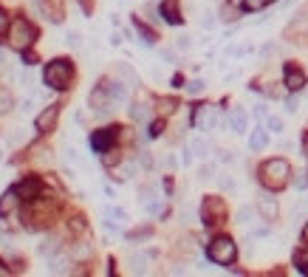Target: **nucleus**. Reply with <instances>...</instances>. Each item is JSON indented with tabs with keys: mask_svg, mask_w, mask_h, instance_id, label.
Instances as JSON below:
<instances>
[{
	"mask_svg": "<svg viewBox=\"0 0 308 277\" xmlns=\"http://www.w3.org/2000/svg\"><path fill=\"white\" fill-rule=\"evenodd\" d=\"M260 181H263L269 190H283V187L291 181V167H288L286 158H269L260 167Z\"/></svg>",
	"mask_w": 308,
	"mask_h": 277,
	"instance_id": "1",
	"label": "nucleus"
},
{
	"mask_svg": "<svg viewBox=\"0 0 308 277\" xmlns=\"http://www.w3.org/2000/svg\"><path fill=\"white\" fill-rule=\"evenodd\" d=\"M71 77H74V68H71L68 60H54V63H48V68L43 71L45 85H51L54 91H65V88L71 85Z\"/></svg>",
	"mask_w": 308,
	"mask_h": 277,
	"instance_id": "2",
	"label": "nucleus"
},
{
	"mask_svg": "<svg viewBox=\"0 0 308 277\" xmlns=\"http://www.w3.org/2000/svg\"><path fill=\"white\" fill-rule=\"evenodd\" d=\"M37 40V31H34V26L31 23H26L23 17H17L12 26H9V43L15 45V48H20V51H26L31 43Z\"/></svg>",
	"mask_w": 308,
	"mask_h": 277,
	"instance_id": "3",
	"label": "nucleus"
},
{
	"mask_svg": "<svg viewBox=\"0 0 308 277\" xmlns=\"http://www.w3.org/2000/svg\"><path fill=\"white\" fill-rule=\"evenodd\" d=\"M237 257V246L232 238H215V241L209 243V260L218 263V266H229L235 263Z\"/></svg>",
	"mask_w": 308,
	"mask_h": 277,
	"instance_id": "4",
	"label": "nucleus"
},
{
	"mask_svg": "<svg viewBox=\"0 0 308 277\" xmlns=\"http://www.w3.org/2000/svg\"><path fill=\"white\" fill-rule=\"evenodd\" d=\"M193 125L198 130H215L218 128V110L212 105H201L193 116Z\"/></svg>",
	"mask_w": 308,
	"mask_h": 277,
	"instance_id": "5",
	"label": "nucleus"
},
{
	"mask_svg": "<svg viewBox=\"0 0 308 277\" xmlns=\"http://www.w3.org/2000/svg\"><path fill=\"white\" fill-rule=\"evenodd\" d=\"M119 139V128H105V130H96V133L91 136V147L93 153H108L110 144Z\"/></svg>",
	"mask_w": 308,
	"mask_h": 277,
	"instance_id": "6",
	"label": "nucleus"
},
{
	"mask_svg": "<svg viewBox=\"0 0 308 277\" xmlns=\"http://www.w3.org/2000/svg\"><path fill=\"white\" fill-rule=\"evenodd\" d=\"M223 215H226V206H223L221 198H207L204 201V224H207V227L221 224Z\"/></svg>",
	"mask_w": 308,
	"mask_h": 277,
	"instance_id": "7",
	"label": "nucleus"
},
{
	"mask_svg": "<svg viewBox=\"0 0 308 277\" xmlns=\"http://www.w3.org/2000/svg\"><path fill=\"white\" fill-rule=\"evenodd\" d=\"M258 212H260V218H263L266 224H272V220H277L280 206H277V201H274L272 195H258Z\"/></svg>",
	"mask_w": 308,
	"mask_h": 277,
	"instance_id": "8",
	"label": "nucleus"
},
{
	"mask_svg": "<svg viewBox=\"0 0 308 277\" xmlns=\"http://www.w3.org/2000/svg\"><path fill=\"white\" fill-rule=\"evenodd\" d=\"M57 116H59V105H48L43 110V114L37 116V130L40 133H48V130H54V125H57Z\"/></svg>",
	"mask_w": 308,
	"mask_h": 277,
	"instance_id": "9",
	"label": "nucleus"
},
{
	"mask_svg": "<svg viewBox=\"0 0 308 277\" xmlns=\"http://www.w3.org/2000/svg\"><path fill=\"white\" fill-rule=\"evenodd\" d=\"M15 190H17V195H20V198L34 201V198H40V192H43V184H40L37 178H26V181H20Z\"/></svg>",
	"mask_w": 308,
	"mask_h": 277,
	"instance_id": "10",
	"label": "nucleus"
},
{
	"mask_svg": "<svg viewBox=\"0 0 308 277\" xmlns=\"http://www.w3.org/2000/svg\"><path fill=\"white\" fill-rule=\"evenodd\" d=\"M40 12L48 17L51 23H63V6H59V0H34Z\"/></svg>",
	"mask_w": 308,
	"mask_h": 277,
	"instance_id": "11",
	"label": "nucleus"
},
{
	"mask_svg": "<svg viewBox=\"0 0 308 277\" xmlns=\"http://www.w3.org/2000/svg\"><path fill=\"white\" fill-rule=\"evenodd\" d=\"M105 91H108V96H110V102H113V105H125V102H128V85H125V82H119V79L105 82Z\"/></svg>",
	"mask_w": 308,
	"mask_h": 277,
	"instance_id": "12",
	"label": "nucleus"
},
{
	"mask_svg": "<svg viewBox=\"0 0 308 277\" xmlns=\"http://www.w3.org/2000/svg\"><path fill=\"white\" fill-rule=\"evenodd\" d=\"M302 85H305V74H302L297 65L288 63L286 65V88H288V91H300Z\"/></svg>",
	"mask_w": 308,
	"mask_h": 277,
	"instance_id": "13",
	"label": "nucleus"
},
{
	"mask_svg": "<svg viewBox=\"0 0 308 277\" xmlns=\"http://www.w3.org/2000/svg\"><path fill=\"white\" fill-rule=\"evenodd\" d=\"M226 125H229L232 133H246V114L240 110V107H235V110L229 114V122H226Z\"/></svg>",
	"mask_w": 308,
	"mask_h": 277,
	"instance_id": "14",
	"label": "nucleus"
},
{
	"mask_svg": "<svg viewBox=\"0 0 308 277\" xmlns=\"http://www.w3.org/2000/svg\"><path fill=\"white\" fill-rule=\"evenodd\" d=\"M269 144V128H255L249 136V147L252 150H263Z\"/></svg>",
	"mask_w": 308,
	"mask_h": 277,
	"instance_id": "15",
	"label": "nucleus"
},
{
	"mask_svg": "<svg viewBox=\"0 0 308 277\" xmlns=\"http://www.w3.org/2000/svg\"><path fill=\"white\" fill-rule=\"evenodd\" d=\"M158 12H161V17H164L167 23H172V26H178V23H181L178 6H175L172 0H164V3H161V9H158Z\"/></svg>",
	"mask_w": 308,
	"mask_h": 277,
	"instance_id": "16",
	"label": "nucleus"
},
{
	"mask_svg": "<svg viewBox=\"0 0 308 277\" xmlns=\"http://www.w3.org/2000/svg\"><path fill=\"white\" fill-rule=\"evenodd\" d=\"M17 198H20V195H17L15 187H12V190H9L3 198H0V218H3V215H9L12 209H15V206H17Z\"/></svg>",
	"mask_w": 308,
	"mask_h": 277,
	"instance_id": "17",
	"label": "nucleus"
},
{
	"mask_svg": "<svg viewBox=\"0 0 308 277\" xmlns=\"http://www.w3.org/2000/svg\"><path fill=\"white\" fill-rule=\"evenodd\" d=\"M190 150L195 153V158H207L209 156V144H207V139H201V136L190 139Z\"/></svg>",
	"mask_w": 308,
	"mask_h": 277,
	"instance_id": "18",
	"label": "nucleus"
},
{
	"mask_svg": "<svg viewBox=\"0 0 308 277\" xmlns=\"http://www.w3.org/2000/svg\"><path fill=\"white\" fill-rule=\"evenodd\" d=\"M130 116L136 122H147L150 119V107L144 105V102H133V107H130Z\"/></svg>",
	"mask_w": 308,
	"mask_h": 277,
	"instance_id": "19",
	"label": "nucleus"
},
{
	"mask_svg": "<svg viewBox=\"0 0 308 277\" xmlns=\"http://www.w3.org/2000/svg\"><path fill=\"white\" fill-rule=\"evenodd\" d=\"M116 74H119V77H125V79H128V85H136V82H139L136 71H133V68H130L128 63H119V65H116Z\"/></svg>",
	"mask_w": 308,
	"mask_h": 277,
	"instance_id": "20",
	"label": "nucleus"
},
{
	"mask_svg": "<svg viewBox=\"0 0 308 277\" xmlns=\"http://www.w3.org/2000/svg\"><path fill=\"white\" fill-rule=\"evenodd\" d=\"M57 252H59V241H57V238H48V241L40 243V255H43V257H51V255H57Z\"/></svg>",
	"mask_w": 308,
	"mask_h": 277,
	"instance_id": "21",
	"label": "nucleus"
},
{
	"mask_svg": "<svg viewBox=\"0 0 308 277\" xmlns=\"http://www.w3.org/2000/svg\"><path fill=\"white\" fill-rule=\"evenodd\" d=\"M105 215H108V227H113V220L116 224H125V220H128V212H125V209H116V206H108V209H105Z\"/></svg>",
	"mask_w": 308,
	"mask_h": 277,
	"instance_id": "22",
	"label": "nucleus"
},
{
	"mask_svg": "<svg viewBox=\"0 0 308 277\" xmlns=\"http://www.w3.org/2000/svg\"><path fill=\"white\" fill-rule=\"evenodd\" d=\"M15 107V96H12V91H3L0 88V114H9Z\"/></svg>",
	"mask_w": 308,
	"mask_h": 277,
	"instance_id": "23",
	"label": "nucleus"
},
{
	"mask_svg": "<svg viewBox=\"0 0 308 277\" xmlns=\"http://www.w3.org/2000/svg\"><path fill=\"white\" fill-rule=\"evenodd\" d=\"M147 260H150V255H144V252L130 255V266H133V271H144L147 269Z\"/></svg>",
	"mask_w": 308,
	"mask_h": 277,
	"instance_id": "24",
	"label": "nucleus"
},
{
	"mask_svg": "<svg viewBox=\"0 0 308 277\" xmlns=\"http://www.w3.org/2000/svg\"><path fill=\"white\" fill-rule=\"evenodd\" d=\"M71 257L74 260H88V257H91V246H88V243H77V246L71 249Z\"/></svg>",
	"mask_w": 308,
	"mask_h": 277,
	"instance_id": "25",
	"label": "nucleus"
},
{
	"mask_svg": "<svg viewBox=\"0 0 308 277\" xmlns=\"http://www.w3.org/2000/svg\"><path fill=\"white\" fill-rule=\"evenodd\" d=\"M65 266H68V263H65V257L51 255V260H48V271H51V274H63V271H65Z\"/></svg>",
	"mask_w": 308,
	"mask_h": 277,
	"instance_id": "26",
	"label": "nucleus"
},
{
	"mask_svg": "<svg viewBox=\"0 0 308 277\" xmlns=\"http://www.w3.org/2000/svg\"><path fill=\"white\" fill-rule=\"evenodd\" d=\"M136 31H139V34L144 37V40H142L144 45H153V43H156V34H153V31L147 29V26H144V23H139V20H136Z\"/></svg>",
	"mask_w": 308,
	"mask_h": 277,
	"instance_id": "27",
	"label": "nucleus"
},
{
	"mask_svg": "<svg viewBox=\"0 0 308 277\" xmlns=\"http://www.w3.org/2000/svg\"><path fill=\"white\" fill-rule=\"evenodd\" d=\"M266 128H269V133H283V119H280V116H269V119H266Z\"/></svg>",
	"mask_w": 308,
	"mask_h": 277,
	"instance_id": "28",
	"label": "nucleus"
},
{
	"mask_svg": "<svg viewBox=\"0 0 308 277\" xmlns=\"http://www.w3.org/2000/svg\"><path fill=\"white\" fill-rule=\"evenodd\" d=\"M130 176H136V161H125L119 167V178H130Z\"/></svg>",
	"mask_w": 308,
	"mask_h": 277,
	"instance_id": "29",
	"label": "nucleus"
},
{
	"mask_svg": "<svg viewBox=\"0 0 308 277\" xmlns=\"http://www.w3.org/2000/svg\"><path fill=\"white\" fill-rule=\"evenodd\" d=\"M204 79H193V82H190V85H187V93H193V96H198V93H204Z\"/></svg>",
	"mask_w": 308,
	"mask_h": 277,
	"instance_id": "30",
	"label": "nucleus"
},
{
	"mask_svg": "<svg viewBox=\"0 0 308 277\" xmlns=\"http://www.w3.org/2000/svg\"><path fill=\"white\" fill-rule=\"evenodd\" d=\"M218 184H221L223 192H235V181H232V176H218Z\"/></svg>",
	"mask_w": 308,
	"mask_h": 277,
	"instance_id": "31",
	"label": "nucleus"
},
{
	"mask_svg": "<svg viewBox=\"0 0 308 277\" xmlns=\"http://www.w3.org/2000/svg\"><path fill=\"white\" fill-rule=\"evenodd\" d=\"M266 3H269V0H243V9L246 12H260Z\"/></svg>",
	"mask_w": 308,
	"mask_h": 277,
	"instance_id": "32",
	"label": "nucleus"
},
{
	"mask_svg": "<svg viewBox=\"0 0 308 277\" xmlns=\"http://www.w3.org/2000/svg\"><path fill=\"white\" fill-rule=\"evenodd\" d=\"M221 20H226V23L237 20V9H232V6H223V9H221Z\"/></svg>",
	"mask_w": 308,
	"mask_h": 277,
	"instance_id": "33",
	"label": "nucleus"
},
{
	"mask_svg": "<svg viewBox=\"0 0 308 277\" xmlns=\"http://www.w3.org/2000/svg\"><path fill=\"white\" fill-rule=\"evenodd\" d=\"M235 218H237V224H249V218H252V206H240Z\"/></svg>",
	"mask_w": 308,
	"mask_h": 277,
	"instance_id": "34",
	"label": "nucleus"
},
{
	"mask_svg": "<svg viewBox=\"0 0 308 277\" xmlns=\"http://www.w3.org/2000/svg\"><path fill=\"white\" fill-rule=\"evenodd\" d=\"M65 43L71 45V48H79V45H82V37H79L77 31H68V34H65Z\"/></svg>",
	"mask_w": 308,
	"mask_h": 277,
	"instance_id": "35",
	"label": "nucleus"
},
{
	"mask_svg": "<svg viewBox=\"0 0 308 277\" xmlns=\"http://www.w3.org/2000/svg\"><path fill=\"white\" fill-rule=\"evenodd\" d=\"M294 263H297L302 271H308V252H297V255H294Z\"/></svg>",
	"mask_w": 308,
	"mask_h": 277,
	"instance_id": "36",
	"label": "nucleus"
},
{
	"mask_svg": "<svg viewBox=\"0 0 308 277\" xmlns=\"http://www.w3.org/2000/svg\"><path fill=\"white\" fill-rule=\"evenodd\" d=\"M215 176V164H204L201 167V178H212Z\"/></svg>",
	"mask_w": 308,
	"mask_h": 277,
	"instance_id": "37",
	"label": "nucleus"
},
{
	"mask_svg": "<svg viewBox=\"0 0 308 277\" xmlns=\"http://www.w3.org/2000/svg\"><path fill=\"white\" fill-rule=\"evenodd\" d=\"M201 26H204V29H212V26H215V15H212V12H207V15H204V20H201Z\"/></svg>",
	"mask_w": 308,
	"mask_h": 277,
	"instance_id": "38",
	"label": "nucleus"
},
{
	"mask_svg": "<svg viewBox=\"0 0 308 277\" xmlns=\"http://www.w3.org/2000/svg\"><path fill=\"white\" fill-rule=\"evenodd\" d=\"M305 184H308L305 173H297V178H294V187H297V190H305Z\"/></svg>",
	"mask_w": 308,
	"mask_h": 277,
	"instance_id": "39",
	"label": "nucleus"
},
{
	"mask_svg": "<svg viewBox=\"0 0 308 277\" xmlns=\"http://www.w3.org/2000/svg\"><path fill=\"white\" fill-rule=\"evenodd\" d=\"M9 65H12V60H9V51L0 45V68H9Z\"/></svg>",
	"mask_w": 308,
	"mask_h": 277,
	"instance_id": "40",
	"label": "nucleus"
},
{
	"mask_svg": "<svg viewBox=\"0 0 308 277\" xmlns=\"http://www.w3.org/2000/svg\"><path fill=\"white\" fill-rule=\"evenodd\" d=\"M175 45H178L181 51H187V48H190V45H193V40H190V37L184 34V37H178V43H175Z\"/></svg>",
	"mask_w": 308,
	"mask_h": 277,
	"instance_id": "41",
	"label": "nucleus"
},
{
	"mask_svg": "<svg viewBox=\"0 0 308 277\" xmlns=\"http://www.w3.org/2000/svg\"><path fill=\"white\" fill-rule=\"evenodd\" d=\"M161 130H164V122H153V128H150V136H161Z\"/></svg>",
	"mask_w": 308,
	"mask_h": 277,
	"instance_id": "42",
	"label": "nucleus"
},
{
	"mask_svg": "<svg viewBox=\"0 0 308 277\" xmlns=\"http://www.w3.org/2000/svg\"><path fill=\"white\" fill-rule=\"evenodd\" d=\"M297 105H300V99H297V96H291V99L286 102V110H288V114H294V110H297Z\"/></svg>",
	"mask_w": 308,
	"mask_h": 277,
	"instance_id": "43",
	"label": "nucleus"
},
{
	"mask_svg": "<svg viewBox=\"0 0 308 277\" xmlns=\"http://www.w3.org/2000/svg\"><path fill=\"white\" fill-rule=\"evenodd\" d=\"M65 158H68V161H79V156H77V150H71V147L65 150Z\"/></svg>",
	"mask_w": 308,
	"mask_h": 277,
	"instance_id": "44",
	"label": "nucleus"
},
{
	"mask_svg": "<svg viewBox=\"0 0 308 277\" xmlns=\"http://www.w3.org/2000/svg\"><path fill=\"white\" fill-rule=\"evenodd\" d=\"M23 63H26V65H31V63H37V57H34V54H31V51H29V54L23 51Z\"/></svg>",
	"mask_w": 308,
	"mask_h": 277,
	"instance_id": "45",
	"label": "nucleus"
},
{
	"mask_svg": "<svg viewBox=\"0 0 308 277\" xmlns=\"http://www.w3.org/2000/svg\"><path fill=\"white\" fill-rule=\"evenodd\" d=\"M142 164H144V167H150V164H153V158H150V153H147V150L142 153Z\"/></svg>",
	"mask_w": 308,
	"mask_h": 277,
	"instance_id": "46",
	"label": "nucleus"
},
{
	"mask_svg": "<svg viewBox=\"0 0 308 277\" xmlns=\"http://www.w3.org/2000/svg\"><path fill=\"white\" fill-rule=\"evenodd\" d=\"M6 29V12H3V9H0V31Z\"/></svg>",
	"mask_w": 308,
	"mask_h": 277,
	"instance_id": "47",
	"label": "nucleus"
},
{
	"mask_svg": "<svg viewBox=\"0 0 308 277\" xmlns=\"http://www.w3.org/2000/svg\"><path fill=\"white\" fill-rule=\"evenodd\" d=\"M302 241L308 243V224H305V227H302Z\"/></svg>",
	"mask_w": 308,
	"mask_h": 277,
	"instance_id": "48",
	"label": "nucleus"
},
{
	"mask_svg": "<svg viewBox=\"0 0 308 277\" xmlns=\"http://www.w3.org/2000/svg\"><path fill=\"white\" fill-rule=\"evenodd\" d=\"M302 144H305V156H308V136H305V142H302Z\"/></svg>",
	"mask_w": 308,
	"mask_h": 277,
	"instance_id": "49",
	"label": "nucleus"
},
{
	"mask_svg": "<svg viewBox=\"0 0 308 277\" xmlns=\"http://www.w3.org/2000/svg\"><path fill=\"white\" fill-rule=\"evenodd\" d=\"M0 161H3V150H0Z\"/></svg>",
	"mask_w": 308,
	"mask_h": 277,
	"instance_id": "50",
	"label": "nucleus"
}]
</instances>
